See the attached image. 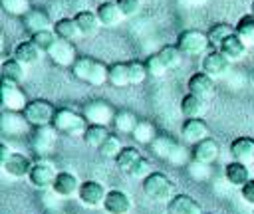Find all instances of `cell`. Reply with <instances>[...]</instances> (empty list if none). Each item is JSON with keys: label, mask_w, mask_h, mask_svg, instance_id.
I'll return each mask as SVG.
<instances>
[{"label": "cell", "mask_w": 254, "mask_h": 214, "mask_svg": "<svg viewBox=\"0 0 254 214\" xmlns=\"http://www.w3.org/2000/svg\"><path fill=\"white\" fill-rule=\"evenodd\" d=\"M131 135H133V139H135L137 143H141V145H151V143L155 141V137H157V129H155V125H153L151 121H139L137 127H135V131H133Z\"/></svg>", "instance_id": "cell-39"}, {"label": "cell", "mask_w": 254, "mask_h": 214, "mask_svg": "<svg viewBox=\"0 0 254 214\" xmlns=\"http://www.w3.org/2000/svg\"><path fill=\"white\" fill-rule=\"evenodd\" d=\"M58 129L54 125L34 127L30 133V149L36 157H50L58 143Z\"/></svg>", "instance_id": "cell-5"}, {"label": "cell", "mask_w": 254, "mask_h": 214, "mask_svg": "<svg viewBox=\"0 0 254 214\" xmlns=\"http://www.w3.org/2000/svg\"><path fill=\"white\" fill-rule=\"evenodd\" d=\"M0 2H2L4 12H8L10 16H20L22 18L26 12L32 10L30 0H0Z\"/></svg>", "instance_id": "cell-44"}, {"label": "cell", "mask_w": 254, "mask_h": 214, "mask_svg": "<svg viewBox=\"0 0 254 214\" xmlns=\"http://www.w3.org/2000/svg\"><path fill=\"white\" fill-rule=\"evenodd\" d=\"M230 155L234 160L244 164H254V139L238 137L230 143Z\"/></svg>", "instance_id": "cell-23"}, {"label": "cell", "mask_w": 254, "mask_h": 214, "mask_svg": "<svg viewBox=\"0 0 254 214\" xmlns=\"http://www.w3.org/2000/svg\"><path fill=\"white\" fill-rule=\"evenodd\" d=\"M0 73H2V79H6V81L22 83L26 79V65H22L16 57H8L2 61Z\"/></svg>", "instance_id": "cell-29"}, {"label": "cell", "mask_w": 254, "mask_h": 214, "mask_svg": "<svg viewBox=\"0 0 254 214\" xmlns=\"http://www.w3.org/2000/svg\"><path fill=\"white\" fill-rule=\"evenodd\" d=\"M54 32L60 40H67V42H75L81 34H79V28L75 24L73 18H60L56 24H54Z\"/></svg>", "instance_id": "cell-30"}, {"label": "cell", "mask_w": 254, "mask_h": 214, "mask_svg": "<svg viewBox=\"0 0 254 214\" xmlns=\"http://www.w3.org/2000/svg\"><path fill=\"white\" fill-rule=\"evenodd\" d=\"M71 75L77 81L89 83V85H103L107 83L109 77V65H105L103 61H97L89 55H79L75 59V63L71 65Z\"/></svg>", "instance_id": "cell-1"}, {"label": "cell", "mask_w": 254, "mask_h": 214, "mask_svg": "<svg viewBox=\"0 0 254 214\" xmlns=\"http://www.w3.org/2000/svg\"><path fill=\"white\" fill-rule=\"evenodd\" d=\"M218 52L232 63V61H240V59H244V55H246V52H248V46L236 36V32L234 34H230L220 46H218Z\"/></svg>", "instance_id": "cell-22"}, {"label": "cell", "mask_w": 254, "mask_h": 214, "mask_svg": "<svg viewBox=\"0 0 254 214\" xmlns=\"http://www.w3.org/2000/svg\"><path fill=\"white\" fill-rule=\"evenodd\" d=\"M0 129L8 137H24V135L32 133L34 127L28 123V119L24 117L22 111H2Z\"/></svg>", "instance_id": "cell-10"}, {"label": "cell", "mask_w": 254, "mask_h": 214, "mask_svg": "<svg viewBox=\"0 0 254 214\" xmlns=\"http://www.w3.org/2000/svg\"><path fill=\"white\" fill-rule=\"evenodd\" d=\"M56 107L46 101V99H34L26 105V109L22 111L24 117L28 119V123L32 127H44V125H52L54 117H56Z\"/></svg>", "instance_id": "cell-7"}, {"label": "cell", "mask_w": 254, "mask_h": 214, "mask_svg": "<svg viewBox=\"0 0 254 214\" xmlns=\"http://www.w3.org/2000/svg\"><path fill=\"white\" fill-rule=\"evenodd\" d=\"M97 151H99V155H101L103 159H113V160H115L117 155L123 151V145H121V141H119L115 135H109Z\"/></svg>", "instance_id": "cell-41"}, {"label": "cell", "mask_w": 254, "mask_h": 214, "mask_svg": "<svg viewBox=\"0 0 254 214\" xmlns=\"http://www.w3.org/2000/svg\"><path fill=\"white\" fill-rule=\"evenodd\" d=\"M240 194H242V198H244L248 204L254 206V178H250V180L240 188Z\"/></svg>", "instance_id": "cell-48"}, {"label": "cell", "mask_w": 254, "mask_h": 214, "mask_svg": "<svg viewBox=\"0 0 254 214\" xmlns=\"http://www.w3.org/2000/svg\"><path fill=\"white\" fill-rule=\"evenodd\" d=\"M187 174H189V178H192V180H206V178H210V164L192 159V160L187 164Z\"/></svg>", "instance_id": "cell-43"}, {"label": "cell", "mask_w": 254, "mask_h": 214, "mask_svg": "<svg viewBox=\"0 0 254 214\" xmlns=\"http://www.w3.org/2000/svg\"><path fill=\"white\" fill-rule=\"evenodd\" d=\"M73 20H75V24L79 28V34L81 36H87V38L89 36H95L99 32V28H101V22H99L97 14L91 12V10H83V12L73 14Z\"/></svg>", "instance_id": "cell-27"}, {"label": "cell", "mask_w": 254, "mask_h": 214, "mask_svg": "<svg viewBox=\"0 0 254 214\" xmlns=\"http://www.w3.org/2000/svg\"><path fill=\"white\" fill-rule=\"evenodd\" d=\"M208 137V127L202 119H185L181 125V139L187 145H196Z\"/></svg>", "instance_id": "cell-17"}, {"label": "cell", "mask_w": 254, "mask_h": 214, "mask_svg": "<svg viewBox=\"0 0 254 214\" xmlns=\"http://www.w3.org/2000/svg\"><path fill=\"white\" fill-rule=\"evenodd\" d=\"M151 172H153V166H151V162H149V160L143 157V159H141V160H139V162H137V164L131 168L129 176H133V178H137V180H141V182H143V180H145V178H147Z\"/></svg>", "instance_id": "cell-46"}, {"label": "cell", "mask_w": 254, "mask_h": 214, "mask_svg": "<svg viewBox=\"0 0 254 214\" xmlns=\"http://www.w3.org/2000/svg\"><path fill=\"white\" fill-rule=\"evenodd\" d=\"M79 186H81V182L75 178V174L62 170V172H58L52 190H54L60 198H73V196H77Z\"/></svg>", "instance_id": "cell-18"}, {"label": "cell", "mask_w": 254, "mask_h": 214, "mask_svg": "<svg viewBox=\"0 0 254 214\" xmlns=\"http://www.w3.org/2000/svg\"><path fill=\"white\" fill-rule=\"evenodd\" d=\"M228 63L230 61L218 50H210L200 57V71L210 77H222V73H226L228 69Z\"/></svg>", "instance_id": "cell-14"}, {"label": "cell", "mask_w": 254, "mask_h": 214, "mask_svg": "<svg viewBox=\"0 0 254 214\" xmlns=\"http://www.w3.org/2000/svg\"><path fill=\"white\" fill-rule=\"evenodd\" d=\"M42 54H44V52H42L32 40H24V42L16 44L12 57H16V59H18L22 65H26V67H32V65H36V63L42 59Z\"/></svg>", "instance_id": "cell-21"}, {"label": "cell", "mask_w": 254, "mask_h": 214, "mask_svg": "<svg viewBox=\"0 0 254 214\" xmlns=\"http://www.w3.org/2000/svg\"><path fill=\"white\" fill-rule=\"evenodd\" d=\"M224 176H226V180H228L232 186H240V188H242V186L250 180V168H248V164H244V162L232 160V162L226 164Z\"/></svg>", "instance_id": "cell-28"}, {"label": "cell", "mask_w": 254, "mask_h": 214, "mask_svg": "<svg viewBox=\"0 0 254 214\" xmlns=\"http://www.w3.org/2000/svg\"><path fill=\"white\" fill-rule=\"evenodd\" d=\"M0 101L4 111H24L30 103L26 93L20 89V83H12L6 79L0 81Z\"/></svg>", "instance_id": "cell-8"}, {"label": "cell", "mask_w": 254, "mask_h": 214, "mask_svg": "<svg viewBox=\"0 0 254 214\" xmlns=\"http://www.w3.org/2000/svg\"><path fill=\"white\" fill-rule=\"evenodd\" d=\"M145 67H147V73L151 75V77H155V79H159V77H163L169 69L165 67V63L159 59V55L155 54V55H151V57H147L145 59Z\"/></svg>", "instance_id": "cell-45"}, {"label": "cell", "mask_w": 254, "mask_h": 214, "mask_svg": "<svg viewBox=\"0 0 254 214\" xmlns=\"http://www.w3.org/2000/svg\"><path fill=\"white\" fill-rule=\"evenodd\" d=\"M44 54H48L50 50H52V46L56 44V40H58V36H56V32H54V28L52 30H44V32H38V34H32V38H30Z\"/></svg>", "instance_id": "cell-42"}, {"label": "cell", "mask_w": 254, "mask_h": 214, "mask_svg": "<svg viewBox=\"0 0 254 214\" xmlns=\"http://www.w3.org/2000/svg\"><path fill=\"white\" fill-rule=\"evenodd\" d=\"M220 155V147L214 139L206 137L202 139L200 143L192 145V159L194 160H200V162H206V164H212Z\"/></svg>", "instance_id": "cell-24"}, {"label": "cell", "mask_w": 254, "mask_h": 214, "mask_svg": "<svg viewBox=\"0 0 254 214\" xmlns=\"http://www.w3.org/2000/svg\"><path fill=\"white\" fill-rule=\"evenodd\" d=\"M56 65L60 67H71L77 59V50L73 46V42H67V40H56V44L52 46V50L46 54Z\"/></svg>", "instance_id": "cell-12"}, {"label": "cell", "mask_w": 254, "mask_h": 214, "mask_svg": "<svg viewBox=\"0 0 254 214\" xmlns=\"http://www.w3.org/2000/svg\"><path fill=\"white\" fill-rule=\"evenodd\" d=\"M143 159V155H141V151L137 149V147H123V151L117 155V159H115V164L123 170V172H131V168Z\"/></svg>", "instance_id": "cell-31"}, {"label": "cell", "mask_w": 254, "mask_h": 214, "mask_svg": "<svg viewBox=\"0 0 254 214\" xmlns=\"http://www.w3.org/2000/svg\"><path fill=\"white\" fill-rule=\"evenodd\" d=\"M234 32L236 36L250 48L254 46V14H246L238 20V24L234 26Z\"/></svg>", "instance_id": "cell-34"}, {"label": "cell", "mask_w": 254, "mask_h": 214, "mask_svg": "<svg viewBox=\"0 0 254 214\" xmlns=\"http://www.w3.org/2000/svg\"><path fill=\"white\" fill-rule=\"evenodd\" d=\"M87 2H89V0H69V8H71L73 14H77V12L89 10V8H87Z\"/></svg>", "instance_id": "cell-49"}, {"label": "cell", "mask_w": 254, "mask_h": 214, "mask_svg": "<svg viewBox=\"0 0 254 214\" xmlns=\"http://www.w3.org/2000/svg\"><path fill=\"white\" fill-rule=\"evenodd\" d=\"M127 71H129L131 85H139V83H143V81L149 77L147 67H145V61H139V59L127 61Z\"/></svg>", "instance_id": "cell-40"}, {"label": "cell", "mask_w": 254, "mask_h": 214, "mask_svg": "<svg viewBox=\"0 0 254 214\" xmlns=\"http://www.w3.org/2000/svg\"><path fill=\"white\" fill-rule=\"evenodd\" d=\"M107 83H111L113 87H127V85H131L129 71H127V63H121V61L111 63V65H109Z\"/></svg>", "instance_id": "cell-37"}, {"label": "cell", "mask_w": 254, "mask_h": 214, "mask_svg": "<svg viewBox=\"0 0 254 214\" xmlns=\"http://www.w3.org/2000/svg\"><path fill=\"white\" fill-rule=\"evenodd\" d=\"M250 12L254 14V0H252V4H250Z\"/></svg>", "instance_id": "cell-51"}, {"label": "cell", "mask_w": 254, "mask_h": 214, "mask_svg": "<svg viewBox=\"0 0 254 214\" xmlns=\"http://www.w3.org/2000/svg\"><path fill=\"white\" fill-rule=\"evenodd\" d=\"M252 214H254V210H252Z\"/></svg>", "instance_id": "cell-53"}, {"label": "cell", "mask_w": 254, "mask_h": 214, "mask_svg": "<svg viewBox=\"0 0 254 214\" xmlns=\"http://www.w3.org/2000/svg\"><path fill=\"white\" fill-rule=\"evenodd\" d=\"M149 147H151L153 155H157L159 159L169 160V157L173 155V151H175V147H177V141L171 139V137H167V135H157L155 141H153Z\"/></svg>", "instance_id": "cell-36"}, {"label": "cell", "mask_w": 254, "mask_h": 214, "mask_svg": "<svg viewBox=\"0 0 254 214\" xmlns=\"http://www.w3.org/2000/svg\"><path fill=\"white\" fill-rule=\"evenodd\" d=\"M167 214H202V208L192 196L175 194L167 202Z\"/></svg>", "instance_id": "cell-20"}, {"label": "cell", "mask_w": 254, "mask_h": 214, "mask_svg": "<svg viewBox=\"0 0 254 214\" xmlns=\"http://www.w3.org/2000/svg\"><path fill=\"white\" fill-rule=\"evenodd\" d=\"M81 113H83V117H85V121H87L89 125H105V127H107L109 123H113L117 111H113V107H111L107 101H103V99H93V101H87V103L83 105Z\"/></svg>", "instance_id": "cell-9"}, {"label": "cell", "mask_w": 254, "mask_h": 214, "mask_svg": "<svg viewBox=\"0 0 254 214\" xmlns=\"http://www.w3.org/2000/svg\"><path fill=\"white\" fill-rule=\"evenodd\" d=\"M109 135H111V133H109V129H107L105 125H87V129H85V133H83L81 137H83V141H85L87 147L99 149V147L103 145V141H105Z\"/></svg>", "instance_id": "cell-32"}, {"label": "cell", "mask_w": 254, "mask_h": 214, "mask_svg": "<svg viewBox=\"0 0 254 214\" xmlns=\"http://www.w3.org/2000/svg\"><path fill=\"white\" fill-rule=\"evenodd\" d=\"M125 18H133L141 10V0H115Z\"/></svg>", "instance_id": "cell-47"}, {"label": "cell", "mask_w": 254, "mask_h": 214, "mask_svg": "<svg viewBox=\"0 0 254 214\" xmlns=\"http://www.w3.org/2000/svg\"><path fill=\"white\" fill-rule=\"evenodd\" d=\"M139 119L135 117L133 111H127V109H121L115 113V119H113V127L119 131V133H125V135H131L137 127Z\"/></svg>", "instance_id": "cell-33"}, {"label": "cell", "mask_w": 254, "mask_h": 214, "mask_svg": "<svg viewBox=\"0 0 254 214\" xmlns=\"http://www.w3.org/2000/svg\"><path fill=\"white\" fill-rule=\"evenodd\" d=\"M204 111H206V99L194 93H187L181 99V113L185 115V119H202Z\"/></svg>", "instance_id": "cell-26"}, {"label": "cell", "mask_w": 254, "mask_h": 214, "mask_svg": "<svg viewBox=\"0 0 254 214\" xmlns=\"http://www.w3.org/2000/svg\"><path fill=\"white\" fill-rule=\"evenodd\" d=\"M56 176H58L56 164L48 157H36V160L32 164V170L28 174L30 184L38 190H52V186L56 182Z\"/></svg>", "instance_id": "cell-3"}, {"label": "cell", "mask_w": 254, "mask_h": 214, "mask_svg": "<svg viewBox=\"0 0 254 214\" xmlns=\"http://www.w3.org/2000/svg\"><path fill=\"white\" fill-rule=\"evenodd\" d=\"M107 214H129L133 208V200L123 190H109L105 196V202L101 206Z\"/></svg>", "instance_id": "cell-15"}, {"label": "cell", "mask_w": 254, "mask_h": 214, "mask_svg": "<svg viewBox=\"0 0 254 214\" xmlns=\"http://www.w3.org/2000/svg\"><path fill=\"white\" fill-rule=\"evenodd\" d=\"M230 34H234V28H232L230 24H224V22H220V24H212V26L206 30L208 44H210L214 50H218V46H220Z\"/></svg>", "instance_id": "cell-35"}, {"label": "cell", "mask_w": 254, "mask_h": 214, "mask_svg": "<svg viewBox=\"0 0 254 214\" xmlns=\"http://www.w3.org/2000/svg\"><path fill=\"white\" fill-rule=\"evenodd\" d=\"M208 46V38L200 30H185L177 38V48L183 52L185 57H202Z\"/></svg>", "instance_id": "cell-6"}, {"label": "cell", "mask_w": 254, "mask_h": 214, "mask_svg": "<svg viewBox=\"0 0 254 214\" xmlns=\"http://www.w3.org/2000/svg\"><path fill=\"white\" fill-rule=\"evenodd\" d=\"M60 133L64 135H69V137H79L85 133L87 129V121L83 117V113L71 109V107H60L56 111V117H54V123H52Z\"/></svg>", "instance_id": "cell-2"}, {"label": "cell", "mask_w": 254, "mask_h": 214, "mask_svg": "<svg viewBox=\"0 0 254 214\" xmlns=\"http://www.w3.org/2000/svg\"><path fill=\"white\" fill-rule=\"evenodd\" d=\"M107 192L109 190L101 182H97V180H83L81 186H79L77 198H79V202L85 208H99V206H103Z\"/></svg>", "instance_id": "cell-11"}, {"label": "cell", "mask_w": 254, "mask_h": 214, "mask_svg": "<svg viewBox=\"0 0 254 214\" xmlns=\"http://www.w3.org/2000/svg\"><path fill=\"white\" fill-rule=\"evenodd\" d=\"M95 14H97V18H99L101 26H107V28L117 26V24H119V22L125 18V16H123V12L119 10L117 2H113V0H107V2L97 4Z\"/></svg>", "instance_id": "cell-25"}, {"label": "cell", "mask_w": 254, "mask_h": 214, "mask_svg": "<svg viewBox=\"0 0 254 214\" xmlns=\"http://www.w3.org/2000/svg\"><path fill=\"white\" fill-rule=\"evenodd\" d=\"M22 24H24V28L30 34H38V32H44V30H52L54 28L48 12H44L40 8H32L30 12H26L22 16Z\"/></svg>", "instance_id": "cell-19"}, {"label": "cell", "mask_w": 254, "mask_h": 214, "mask_svg": "<svg viewBox=\"0 0 254 214\" xmlns=\"http://www.w3.org/2000/svg\"><path fill=\"white\" fill-rule=\"evenodd\" d=\"M12 153H14V151L10 149V145H8L6 141H4V143H0V162H2V160H6Z\"/></svg>", "instance_id": "cell-50"}, {"label": "cell", "mask_w": 254, "mask_h": 214, "mask_svg": "<svg viewBox=\"0 0 254 214\" xmlns=\"http://www.w3.org/2000/svg\"><path fill=\"white\" fill-rule=\"evenodd\" d=\"M187 89H189V93H194L202 99H210L214 95V77L206 75L204 71H196L189 77Z\"/></svg>", "instance_id": "cell-16"}, {"label": "cell", "mask_w": 254, "mask_h": 214, "mask_svg": "<svg viewBox=\"0 0 254 214\" xmlns=\"http://www.w3.org/2000/svg\"><path fill=\"white\" fill-rule=\"evenodd\" d=\"M32 164H34V160H30L26 155L16 153V151H14L6 160L0 162L2 170H4L8 176H12V178H24V176H28L30 170H32Z\"/></svg>", "instance_id": "cell-13"}, {"label": "cell", "mask_w": 254, "mask_h": 214, "mask_svg": "<svg viewBox=\"0 0 254 214\" xmlns=\"http://www.w3.org/2000/svg\"><path fill=\"white\" fill-rule=\"evenodd\" d=\"M159 59L165 63V67L167 69H175V67H179L181 63H183V52L177 48V44L175 46H165V48H161L159 50Z\"/></svg>", "instance_id": "cell-38"}, {"label": "cell", "mask_w": 254, "mask_h": 214, "mask_svg": "<svg viewBox=\"0 0 254 214\" xmlns=\"http://www.w3.org/2000/svg\"><path fill=\"white\" fill-rule=\"evenodd\" d=\"M93 2H97V4H101V2H107V0H93Z\"/></svg>", "instance_id": "cell-52"}, {"label": "cell", "mask_w": 254, "mask_h": 214, "mask_svg": "<svg viewBox=\"0 0 254 214\" xmlns=\"http://www.w3.org/2000/svg\"><path fill=\"white\" fill-rule=\"evenodd\" d=\"M143 192L155 202H169L175 196V184L167 174L153 170L143 180Z\"/></svg>", "instance_id": "cell-4"}]
</instances>
